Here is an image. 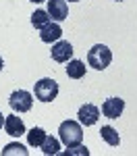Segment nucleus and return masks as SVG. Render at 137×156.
Returning <instances> with one entry per match:
<instances>
[{
    "label": "nucleus",
    "instance_id": "obj_1",
    "mask_svg": "<svg viewBox=\"0 0 137 156\" xmlns=\"http://www.w3.org/2000/svg\"><path fill=\"white\" fill-rule=\"evenodd\" d=\"M58 137L67 148H71V146H77L83 142V129L77 121H64L58 127Z\"/></svg>",
    "mask_w": 137,
    "mask_h": 156
},
{
    "label": "nucleus",
    "instance_id": "obj_2",
    "mask_svg": "<svg viewBox=\"0 0 137 156\" xmlns=\"http://www.w3.org/2000/svg\"><path fill=\"white\" fill-rule=\"evenodd\" d=\"M87 62H89L91 69H96V71H104V69L112 62L110 48L104 46V44H96L94 48L87 52Z\"/></svg>",
    "mask_w": 137,
    "mask_h": 156
},
{
    "label": "nucleus",
    "instance_id": "obj_3",
    "mask_svg": "<svg viewBox=\"0 0 137 156\" xmlns=\"http://www.w3.org/2000/svg\"><path fill=\"white\" fill-rule=\"evenodd\" d=\"M33 94L39 102H52L54 98L58 96V83L54 81V79H39L36 85H33Z\"/></svg>",
    "mask_w": 137,
    "mask_h": 156
},
{
    "label": "nucleus",
    "instance_id": "obj_4",
    "mask_svg": "<svg viewBox=\"0 0 137 156\" xmlns=\"http://www.w3.org/2000/svg\"><path fill=\"white\" fill-rule=\"evenodd\" d=\"M9 104L15 112H27V110H31L33 106V96L29 94V92H25V90H15L9 98Z\"/></svg>",
    "mask_w": 137,
    "mask_h": 156
},
{
    "label": "nucleus",
    "instance_id": "obj_5",
    "mask_svg": "<svg viewBox=\"0 0 137 156\" xmlns=\"http://www.w3.org/2000/svg\"><path fill=\"white\" fill-rule=\"evenodd\" d=\"M50 54H52V60H56V62H69L73 56V46L64 40H58V42H54Z\"/></svg>",
    "mask_w": 137,
    "mask_h": 156
},
{
    "label": "nucleus",
    "instance_id": "obj_6",
    "mask_svg": "<svg viewBox=\"0 0 137 156\" xmlns=\"http://www.w3.org/2000/svg\"><path fill=\"white\" fill-rule=\"evenodd\" d=\"M77 117H79V123H81V125L91 127V125H96L98 119H100V108L96 106V104H83V106L79 108Z\"/></svg>",
    "mask_w": 137,
    "mask_h": 156
},
{
    "label": "nucleus",
    "instance_id": "obj_7",
    "mask_svg": "<svg viewBox=\"0 0 137 156\" xmlns=\"http://www.w3.org/2000/svg\"><path fill=\"white\" fill-rule=\"evenodd\" d=\"M125 110V100L123 98H108V100H104V104H102V112H104V117H108V119H118L121 115H123Z\"/></svg>",
    "mask_w": 137,
    "mask_h": 156
},
{
    "label": "nucleus",
    "instance_id": "obj_8",
    "mask_svg": "<svg viewBox=\"0 0 137 156\" xmlns=\"http://www.w3.org/2000/svg\"><path fill=\"white\" fill-rule=\"evenodd\" d=\"M48 15L52 17V21L60 23L69 17V6L67 0H48Z\"/></svg>",
    "mask_w": 137,
    "mask_h": 156
},
{
    "label": "nucleus",
    "instance_id": "obj_9",
    "mask_svg": "<svg viewBox=\"0 0 137 156\" xmlns=\"http://www.w3.org/2000/svg\"><path fill=\"white\" fill-rule=\"evenodd\" d=\"M60 36H62V27L56 23V21H54V23L50 21L46 27H42V29H39V37H42V42H46V44L58 42Z\"/></svg>",
    "mask_w": 137,
    "mask_h": 156
},
{
    "label": "nucleus",
    "instance_id": "obj_10",
    "mask_svg": "<svg viewBox=\"0 0 137 156\" xmlns=\"http://www.w3.org/2000/svg\"><path fill=\"white\" fill-rule=\"evenodd\" d=\"M4 131L9 133V135H12V137H19V135L25 133V123L17 115H9L4 119Z\"/></svg>",
    "mask_w": 137,
    "mask_h": 156
},
{
    "label": "nucleus",
    "instance_id": "obj_11",
    "mask_svg": "<svg viewBox=\"0 0 137 156\" xmlns=\"http://www.w3.org/2000/svg\"><path fill=\"white\" fill-rule=\"evenodd\" d=\"M100 135H102V140H104V142H106L108 146H112V148H116V146L121 144V137H118V131H116L114 127H110V125L102 127V129H100Z\"/></svg>",
    "mask_w": 137,
    "mask_h": 156
},
{
    "label": "nucleus",
    "instance_id": "obj_12",
    "mask_svg": "<svg viewBox=\"0 0 137 156\" xmlns=\"http://www.w3.org/2000/svg\"><path fill=\"white\" fill-rule=\"evenodd\" d=\"M85 62H81V60H69V65H67V75L71 77V79H81L83 75H85Z\"/></svg>",
    "mask_w": 137,
    "mask_h": 156
},
{
    "label": "nucleus",
    "instance_id": "obj_13",
    "mask_svg": "<svg viewBox=\"0 0 137 156\" xmlns=\"http://www.w3.org/2000/svg\"><path fill=\"white\" fill-rule=\"evenodd\" d=\"M42 152L46 156H54V154H58L60 152V142L56 140V137H52V135H46V140L42 142Z\"/></svg>",
    "mask_w": 137,
    "mask_h": 156
},
{
    "label": "nucleus",
    "instance_id": "obj_14",
    "mask_svg": "<svg viewBox=\"0 0 137 156\" xmlns=\"http://www.w3.org/2000/svg\"><path fill=\"white\" fill-rule=\"evenodd\" d=\"M46 135H48V133L44 131L42 127H33V129H29V131H27V142H29L31 148H39L42 142L46 140Z\"/></svg>",
    "mask_w": 137,
    "mask_h": 156
},
{
    "label": "nucleus",
    "instance_id": "obj_15",
    "mask_svg": "<svg viewBox=\"0 0 137 156\" xmlns=\"http://www.w3.org/2000/svg\"><path fill=\"white\" fill-rule=\"evenodd\" d=\"M50 23V15L48 11H36L33 15H31V25L36 27V29H42V27H46V25Z\"/></svg>",
    "mask_w": 137,
    "mask_h": 156
},
{
    "label": "nucleus",
    "instance_id": "obj_16",
    "mask_svg": "<svg viewBox=\"0 0 137 156\" xmlns=\"http://www.w3.org/2000/svg\"><path fill=\"white\" fill-rule=\"evenodd\" d=\"M11 154H21V156H27V150H25L21 144H6L4 150H2V156H11Z\"/></svg>",
    "mask_w": 137,
    "mask_h": 156
},
{
    "label": "nucleus",
    "instance_id": "obj_17",
    "mask_svg": "<svg viewBox=\"0 0 137 156\" xmlns=\"http://www.w3.org/2000/svg\"><path fill=\"white\" fill-rule=\"evenodd\" d=\"M64 154H67V156H77V154H79V156H89V150H87L83 144H77V146H71Z\"/></svg>",
    "mask_w": 137,
    "mask_h": 156
},
{
    "label": "nucleus",
    "instance_id": "obj_18",
    "mask_svg": "<svg viewBox=\"0 0 137 156\" xmlns=\"http://www.w3.org/2000/svg\"><path fill=\"white\" fill-rule=\"evenodd\" d=\"M4 119H6V117H4V115L0 112V129H2V125H4Z\"/></svg>",
    "mask_w": 137,
    "mask_h": 156
},
{
    "label": "nucleus",
    "instance_id": "obj_19",
    "mask_svg": "<svg viewBox=\"0 0 137 156\" xmlns=\"http://www.w3.org/2000/svg\"><path fill=\"white\" fill-rule=\"evenodd\" d=\"M4 69V60H2V56H0V71Z\"/></svg>",
    "mask_w": 137,
    "mask_h": 156
},
{
    "label": "nucleus",
    "instance_id": "obj_20",
    "mask_svg": "<svg viewBox=\"0 0 137 156\" xmlns=\"http://www.w3.org/2000/svg\"><path fill=\"white\" fill-rule=\"evenodd\" d=\"M29 2H36V4H39V2H48V0H29Z\"/></svg>",
    "mask_w": 137,
    "mask_h": 156
},
{
    "label": "nucleus",
    "instance_id": "obj_21",
    "mask_svg": "<svg viewBox=\"0 0 137 156\" xmlns=\"http://www.w3.org/2000/svg\"><path fill=\"white\" fill-rule=\"evenodd\" d=\"M69 2H79V0H69Z\"/></svg>",
    "mask_w": 137,
    "mask_h": 156
},
{
    "label": "nucleus",
    "instance_id": "obj_22",
    "mask_svg": "<svg viewBox=\"0 0 137 156\" xmlns=\"http://www.w3.org/2000/svg\"><path fill=\"white\" fill-rule=\"evenodd\" d=\"M116 2H123V0H116Z\"/></svg>",
    "mask_w": 137,
    "mask_h": 156
}]
</instances>
